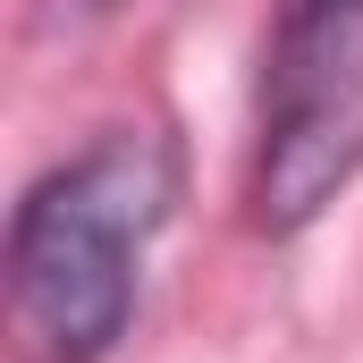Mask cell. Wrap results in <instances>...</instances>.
Segmentation results:
<instances>
[{"label": "cell", "mask_w": 363, "mask_h": 363, "mask_svg": "<svg viewBox=\"0 0 363 363\" xmlns=\"http://www.w3.org/2000/svg\"><path fill=\"white\" fill-rule=\"evenodd\" d=\"M178 203V152L110 127L77 161L43 169L9 220V296L43 363H101L135 321V262Z\"/></svg>", "instance_id": "cell-1"}, {"label": "cell", "mask_w": 363, "mask_h": 363, "mask_svg": "<svg viewBox=\"0 0 363 363\" xmlns=\"http://www.w3.org/2000/svg\"><path fill=\"white\" fill-rule=\"evenodd\" d=\"M363 178V0H279L262 51L245 203L262 237H304Z\"/></svg>", "instance_id": "cell-2"}, {"label": "cell", "mask_w": 363, "mask_h": 363, "mask_svg": "<svg viewBox=\"0 0 363 363\" xmlns=\"http://www.w3.org/2000/svg\"><path fill=\"white\" fill-rule=\"evenodd\" d=\"M127 0H51V17H118Z\"/></svg>", "instance_id": "cell-3"}]
</instances>
